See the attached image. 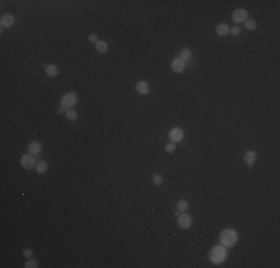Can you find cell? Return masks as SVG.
<instances>
[{
	"mask_svg": "<svg viewBox=\"0 0 280 268\" xmlns=\"http://www.w3.org/2000/svg\"><path fill=\"white\" fill-rule=\"evenodd\" d=\"M238 240V235L234 229H225L224 233L221 234V243L225 246V247H231L234 246Z\"/></svg>",
	"mask_w": 280,
	"mask_h": 268,
	"instance_id": "6da1fadb",
	"label": "cell"
},
{
	"mask_svg": "<svg viewBox=\"0 0 280 268\" xmlns=\"http://www.w3.org/2000/svg\"><path fill=\"white\" fill-rule=\"evenodd\" d=\"M210 258H212L213 262H222L225 258H226V249H225L224 246L213 247L212 253H210Z\"/></svg>",
	"mask_w": 280,
	"mask_h": 268,
	"instance_id": "7a4b0ae2",
	"label": "cell"
},
{
	"mask_svg": "<svg viewBox=\"0 0 280 268\" xmlns=\"http://www.w3.org/2000/svg\"><path fill=\"white\" fill-rule=\"evenodd\" d=\"M76 101H78V97H76V94H75V92H66V94L61 97V106L70 109L72 106H75V104H76Z\"/></svg>",
	"mask_w": 280,
	"mask_h": 268,
	"instance_id": "3957f363",
	"label": "cell"
},
{
	"mask_svg": "<svg viewBox=\"0 0 280 268\" xmlns=\"http://www.w3.org/2000/svg\"><path fill=\"white\" fill-rule=\"evenodd\" d=\"M21 164H23L24 168H33L36 166V158H34L33 154H27L21 158Z\"/></svg>",
	"mask_w": 280,
	"mask_h": 268,
	"instance_id": "277c9868",
	"label": "cell"
},
{
	"mask_svg": "<svg viewBox=\"0 0 280 268\" xmlns=\"http://www.w3.org/2000/svg\"><path fill=\"white\" fill-rule=\"evenodd\" d=\"M233 20L235 22H243V21H247V12L245 9H235L233 12Z\"/></svg>",
	"mask_w": 280,
	"mask_h": 268,
	"instance_id": "5b68a950",
	"label": "cell"
},
{
	"mask_svg": "<svg viewBox=\"0 0 280 268\" xmlns=\"http://www.w3.org/2000/svg\"><path fill=\"white\" fill-rule=\"evenodd\" d=\"M13 22H15L13 15H11V13H5V15H2V20H0L2 27H11V25H13Z\"/></svg>",
	"mask_w": 280,
	"mask_h": 268,
	"instance_id": "8992f818",
	"label": "cell"
},
{
	"mask_svg": "<svg viewBox=\"0 0 280 268\" xmlns=\"http://www.w3.org/2000/svg\"><path fill=\"white\" fill-rule=\"evenodd\" d=\"M192 219H191L189 214H180L179 216V226L180 228H189Z\"/></svg>",
	"mask_w": 280,
	"mask_h": 268,
	"instance_id": "52a82bcc",
	"label": "cell"
},
{
	"mask_svg": "<svg viewBox=\"0 0 280 268\" xmlns=\"http://www.w3.org/2000/svg\"><path fill=\"white\" fill-rule=\"evenodd\" d=\"M171 69L174 70V72H183V69H185V61H182L180 58H174L173 61H171Z\"/></svg>",
	"mask_w": 280,
	"mask_h": 268,
	"instance_id": "ba28073f",
	"label": "cell"
},
{
	"mask_svg": "<svg viewBox=\"0 0 280 268\" xmlns=\"http://www.w3.org/2000/svg\"><path fill=\"white\" fill-rule=\"evenodd\" d=\"M182 137H183V131H182L180 128H173V130L170 131V139H171L173 142H180Z\"/></svg>",
	"mask_w": 280,
	"mask_h": 268,
	"instance_id": "9c48e42d",
	"label": "cell"
},
{
	"mask_svg": "<svg viewBox=\"0 0 280 268\" xmlns=\"http://www.w3.org/2000/svg\"><path fill=\"white\" fill-rule=\"evenodd\" d=\"M136 88H137V91H139L140 94H147V92H149V85L146 84L145 80H140V82H137Z\"/></svg>",
	"mask_w": 280,
	"mask_h": 268,
	"instance_id": "30bf717a",
	"label": "cell"
},
{
	"mask_svg": "<svg viewBox=\"0 0 280 268\" xmlns=\"http://www.w3.org/2000/svg\"><path fill=\"white\" fill-rule=\"evenodd\" d=\"M28 151H30V154L37 155V154H40L42 147H40V145H39L37 142H32V143H30V146H28Z\"/></svg>",
	"mask_w": 280,
	"mask_h": 268,
	"instance_id": "8fae6325",
	"label": "cell"
},
{
	"mask_svg": "<svg viewBox=\"0 0 280 268\" xmlns=\"http://www.w3.org/2000/svg\"><path fill=\"white\" fill-rule=\"evenodd\" d=\"M256 159V152H253V151H249L245 154V161H246L247 164H252L253 161Z\"/></svg>",
	"mask_w": 280,
	"mask_h": 268,
	"instance_id": "7c38bea8",
	"label": "cell"
},
{
	"mask_svg": "<svg viewBox=\"0 0 280 268\" xmlns=\"http://www.w3.org/2000/svg\"><path fill=\"white\" fill-rule=\"evenodd\" d=\"M228 32H230V30H228V25H226V24H219V25L216 27V33L219 34V36H225Z\"/></svg>",
	"mask_w": 280,
	"mask_h": 268,
	"instance_id": "4fadbf2b",
	"label": "cell"
},
{
	"mask_svg": "<svg viewBox=\"0 0 280 268\" xmlns=\"http://www.w3.org/2000/svg\"><path fill=\"white\" fill-rule=\"evenodd\" d=\"M57 73H58V67L57 66H54V64L46 66V75H49V76H55Z\"/></svg>",
	"mask_w": 280,
	"mask_h": 268,
	"instance_id": "5bb4252c",
	"label": "cell"
},
{
	"mask_svg": "<svg viewBox=\"0 0 280 268\" xmlns=\"http://www.w3.org/2000/svg\"><path fill=\"white\" fill-rule=\"evenodd\" d=\"M182 61H186V60H189L191 58V51L188 48H185V49H182L180 51V57H179Z\"/></svg>",
	"mask_w": 280,
	"mask_h": 268,
	"instance_id": "9a60e30c",
	"label": "cell"
},
{
	"mask_svg": "<svg viewBox=\"0 0 280 268\" xmlns=\"http://www.w3.org/2000/svg\"><path fill=\"white\" fill-rule=\"evenodd\" d=\"M188 207H189V204H188V201L186 200H180L177 203V209H179L180 212H185V210H188Z\"/></svg>",
	"mask_w": 280,
	"mask_h": 268,
	"instance_id": "2e32d148",
	"label": "cell"
},
{
	"mask_svg": "<svg viewBox=\"0 0 280 268\" xmlns=\"http://www.w3.org/2000/svg\"><path fill=\"white\" fill-rule=\"evenodd\" d=\"M36 168H37V171H39V173H46V170H48V164H46L45 161H40V162L36 166Z\"/></svg>",
	"mask_w": 280,
	"mask_h": 268,
	"instance_id": "e0dca14e",
	"label": "cell"
},
{
	"mask_svg": "<svg viewBox=\"0 0 280 268\" xmlns=\"http://www.w3.org/2000/svg\"><path fill=\"white\" fill-rule=\"evenodd\" d=\"M97 51L101 52V54L106 52V51H107V43H106V42H97Z\"/></svg>",
	"mask_w": 280,
	"mask_h": 268,
	"instance_id": "ac0fdd59",
	"label": "cell"
},
{
	"mask_svg": "<svg viewBox=\"0 0 280 268\" xmlns=\"http://www.w3.org/2000/svg\"><path fill=\"white\" fill-rule=\"evenodd\" d=\"M246 28L247 30H255V28H256V22L253 21V20H247L246 21Z\"/></svg>",
	"mask_w": 280,
	"mask_h": 268,
	"instance_id": "d6986e66",
	"label": "cell"
},
{
	"mask_svg": "<svg viewBox=\"0 0 280 268\" xmlns=\"http://www.w3.org/2000/svg\"><path fill=\"white\" fill-rule=\"evenodd\" d=\"M66 116H67L70 121H75V119L78 118V115H76V112L75 110H67L66 112Z\"/></svg>",
	"mask_w": 280,
	"mask_h": 268,
	"instance_id": "ffe728a7",
	"label": "cell"
},
{
	"mask_svg": "<svg viewBox=\"0 0 280 268\" xmlns=\"http://www.w3.org/2000/svg\"><path fill=\"white\" fill-rule=\"evenodd\" d=\"M152 182H154L155 185H161V183H162V176H161V174H155V176L152 177Z\"/></svg>",
	"mask_w": 280,
	"mask_h": 268,
	"instance_id": "44dd1931",
	"label": "cell"
},
{
	"mask_svg": "<svg viewBox=\"0 0 280 268\" xmlns=\"http://www.w3.org/2000/svg\"><path fill=\"white\" fill-rule=\"evenodd\" d=\"M25 267H27V268H34V267H37V261H36V259H30V261H27Z\"/></svg>",
	"mask_w": 280,
	"mask_h": 268,
	"instance_id": "7402d4cb",
	"label": "cell"
},
{
	"mask_svg": "<svg viewBox=\"0 0 280 268\" xmlns=\"http://www.w3.org/2000/svg\"><path fill=\"white\" fill-rule=\"evenodd\" d=\"M174 149H176V146L173 145V143H170V145L166 146V151H167L168 154H173V152H174Z\"/></svg>",
	"mask_w": 280,
	"mask_h": 268,
	"instance_id": "603a6c76",
	"label": "cell"
},
{
	"mask_svg": "<svg viewBox=\"0 0 280 268\" xmlns=\"http://www.w3.org/2000/svg\"><path fill=\"white\" fill-rule=\"evenodd\" d=\"M32 255H33V250H32V249H25V250H24V256L30 258Z\"/></svg>",
	"mask_w": 280,
	"mask_h": 268,
	"instance_id": "cb8c5ba5",
	"label": "cell"
},
{
	"mask_svg": "<svg viewBox=\"0 0 280 268\" xmlns=\"http://www.w3.org/2000/svg\"><path fill=\"white\" fill-rule=\"evenodd\" d=\"M88 39H90V42H99V40H97V39H99V37H97V34H90V37H88Z\"/></svg>",
	"mask_w": 280,
	"mask_h": 268,
	"instance_id": "d4e9b609",
	"label": "cell"
},
{
	"mask_svg": "<svg viewBox=\"0 0 280 268\" xmlns=\"http://www.w3.org/2000/svg\"><path fill=\"white\" fill-rule=\"evenodd\" d=\"M238 33H240V28H238V27H233V28H231V34L237 36Z\"/></svg>",
	"mask_w": 280,
	"mask_h": 268,
	"instance_id": "484cf974",
	"label": "cell"
},
{
	"mask_svg": "<svg viewBox=\"0 0 280 268\" xmlns=\"http://www.w3.org/2000/svg\"><path fill=\"white\" fill-rule=\"evenodd\" d=\"M57 112H58V113H63V112H64V107H63V106H61V107H58Z\"/></svg>",
	"mask_w": 280,
	"mask_h": 268,
	"instance_id": "4316f807",
	"label": "cell"
}]
</instances>
